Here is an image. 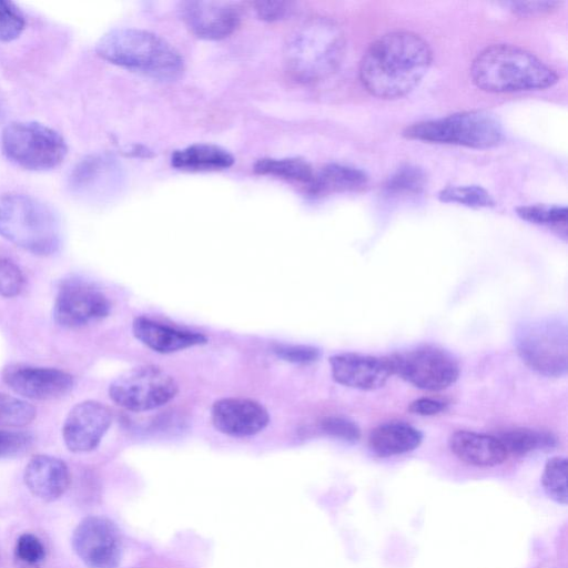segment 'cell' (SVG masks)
<instances>
[{
	"instance_id": "26",
	"label": "cell",
	"mask_w": 568,
	"mask_h": 568,
	"mask_svg": "<svg viewBox=\"0 0 568 568\" xmlns=\"http://www.w3.org/2000/svg\"><path fill=\"white\" fill-rule=\"evenodd\" d=\"M426 174L417 165L406 164L397 169L386 181L385 191L392 196L417 195L426 186Z\"/></svg>"
},
{
	"instance_id": "21",
	"label": "cell",
	"mask_w": 568,
	"mask_h": 568,
	"mask_svg": "<svg viewBox=\"0 0 568 568\" xmlns=\"http://www.w3.org/2000/svg\"><path fill=\"white\" fill-rule=\"evenodd\" d=\"M423 440L420 430L403 422H389L375 427L368 436L371 450L389 457L416 449Z\"/></svg>"
},
{
	"instance_id": "20",
	"label": "cell",
	"mask_w": 568,
	"mask_h": 568,
	"mask_svg": "<svg viewBox=\"0 0 568 568\" xmlns=\"http://www.w3.org/2000/svg\"><path fill=\"white\" fill-rule=\"evenodd\" d=\"M449 448L462 462L478 467L499 465L508 456L496 436L469 430H457L452 434Z\"/></svg>"
},
{
	"instance_id": "32",
	"label": "cell",
	"mask_w": 568,
	"mask_h": 568,
	"mask_svg": "<svg viewBox=\"0 0 568 568\" xmlns=\"http://www.w3.org/2000/svg\"><path fill=\"white\" fill-rule=\"evenodd\" d=\"M321 430L334 438L354 443L361 437V429L356 423L341 416H327L320 422Z\"/></svg>"
},
{
	"instance_id": "34",
	"label": "cell",
	"mask_w": 568,
	"mask_h": 568,
	"mask_svg": "<svg viewBox=\"0 0 568 568\" xmlns=\"http://www.w3.org/2000/svg\"><path fill=\"white\" fill-rule=\"evenodd\" d=\"M24 277L19 266L9 258L0 257V295L13 297L23 288Z\"/></svg>"
},
{
	"instance_id": "19",
	"label": "cell",
	"mask_w": 568,
	"mask_h": 568,
	"mask_svg": "<svg viewBox=\"0 0 568 568\" xmlns=\"http://www.w3.org/2000/svg\"><path fill=\"white\" fill-rule=\"evenodd\" d=\"M132 333L142 344L160 354H170L207 343V337L200 332L163 324L148 316L134 318Z\"/></svg>"
},
{
	"instance_id": "8",
	"label": "cell",
	"mask_w": 568,
	"mask_h": 568,
	"mask_svg": "<svg viewBox=\"0 0 568 568\" xmlns=\"http://www.w3.org/2000/svg\"><path fill=\"white\" fill-rule=\"evenodd\" d=\"M179 393L176 379L158 365L132 367L109 386L110 398L130 412H148L166 405Z\"/></svg>"
},
{
	"instance_id": "1",
	"label": "cell",
	"mask_w": 568,
	"mask_h": 568,
	"mask_svg": "<svg viewBox=\"0 0 568 568\" xmlns=\"http://www.w3.org/2000/svg\"><path fill=\"white\" fill-rule=\"evenodd\" d=\"M433 54L428 43L410 31H394L375 40L359 63V79L372 95L397 99L412 92L426 75Z\"/></svg>"
},
{
	"instance_id": "25",
	"label": "cell",
	"mask_w": 568,
	"mask_h": 568,
	"mask_svg": "<svg viewBox=\"0 0 568 568\" xmlns=\"http://www.w3.org/2000/svg\"><path fill=\"white\" fill-rule=\"evenodd\" d=\"M254 171L258 174L303 183L306 186L310 185L315 173L308 162L298 158H264L254 164Z\"/></svg>"
},
{
	"instance_id": "2",
	"label": "cell",
	"mask_w": 568,
	"mask_h": 568,
	"mask_svg": "<svg viewBox=\"0 0 568 568\" xmlns=\"http://www.w3.org/2000/svg\"><path fill=\"white\" fill-rule=\"evenodd\" d=\"M470 77L477 88L494 93L540 90L558 81L555 70L536 55L506 43L481 50L471 62Z\"/></svg>"
},
{
	"instance_id": "29",
	"label": "cell",
	"mask_w": 568,
	"mask_h": 568,
	"mask_svg": "<svg viewBox=\"0 0 568 568\" xmlns=\"http://www.w3.org/2000/svg\"><path fill=\"white\" fill-rule=\"evenodd\" d=\"M438 199L445 203H458L469 207H490L495 201L484 187L478 185H454L443 189Z\"/></svg>"
},
{
	"instance_id": "14",
	"label": "cell",
	"mask_w": 568,
	"mask_h": 568,
	"mask_svg": "<svg viewBox=\"0 0 568 568\" xmlns=\"http://www.w3.org/2000/svg\"><path fill=\"white\" fill-rule=\"evenodd\" d=\"M111 409L98 400H83L68 413L62 437L67 448L73 453L95 449L112 424Z\"/></svg>"
},
{
	"instance_id": "13",
	"label": "cell",
	"mask_w": 568,
	"mask_h": 568,
	"mask_svg": "<svg viewBox=\"0 0 568 568\" xmlns=\"http://www.w3.org/2000/svg\"><path fill=\"white\" fill-rule=\"evenodd\" d=\"M2 381L16 394L34 400L60 398L73 387V377L62 369L26 364L4 367Z\"/></svg>"
},
{
	"instance_id": "12",
	"label": "cell",
	"mask_w": 568,
	"mask_h": 568,
	"mask_svg": "<svg viewBox=\"0 0 568 568\" xmlns=\"http://www.w3.org/2000/svg\"><path fill=\"white\" fill-rule=\"evenodd\" d=\"M110 311L111 303L100 290L72 282L60 288L53 305V318L62 327L78 328L105 318Z\"/></svg>"
},
{
	"instance_id": "36",
	"label": "cell",
	"mask_w": 568,
	"mask_h": 568,
	"mask_svg": "<svg viewBox=\"0 0 568 568\" xmlns=\"http://www.w3.org/2000/svg\"><path fill=\"white\" fill-rule=\"evenodd\" d=\"M32 437L18 430L0 429V458L18 456L31 446Z\"/></svg>"
},
{
	"instance_id": "3",
	"label": "cell",
	"mask_w": 568,
	"mask_h": 568,
	"mask_svg": "<svg viewBox=\"0 0 568 568\" xmlns=\"http://www.w3.org/2000/svg\"><path fill=\"white\" fill-rule=\"evenodd\" d=\"M346 48L344 31L333 19L315 16L287 38L284 57L290 74L303 83L332 75L341 65Z\"/></svg>"
},
{
	"instance_id": "16",
	"label": "cell",
	"mask_w": 568,
	"mask_h": 568,
	"mask_svg": "<svg viewBox=\"0 0 568 568\" xmlns=\"http://www.w3.org/2000/svg\"><path fill=\"white\" fill-rule=\"evenodd\" d=\"M333 379L346 387L373 390L383 387L393 375L388 356L339 353L329 357Z\"/></svg>"
},
{
	"instance_id": "30",
	"label": "cell",
	"mask_w": 568,
	"mask_h": 568,
	"mask_svg": "<svg viewBox=\"0 0 568 568\" xmlns=\"http://www.w3.org/2000/svg\"><path fill=\"white\" fill-rule=\"evenodd\" d=\"M36 417V408L27 400L0 393V426L22 427Z\"/></svg>"
},
{
	"instance_id": "39",
	"label": "cell",
	"mask_w": 568,
	"mask_h": 568,
	"mask_svg": "<svg viewBox=\"0 0 568 568\" xmlns=\"http://www.w3.org/2000/svg\"><path fill=\"white\" fill-rule=\"evenodd\" d=\"M447 404L445 402L422 397L413 400L409 406L408 410L412 414L420 415V416H433L437 415L444 410H446Z\"/></svg>"
},
{
	"instance_id": "23",
	"label": "cell",
	"mask_w": 568,
	"mask_h": 568,
	"mask_svg": "<svg viewBox=\"0 0 568 568\" xmlns=\"http://www.w3.org/2000/svg\"><path fill=\"white\" fill-rule=\"evenodd\" d=\"M174 168L185 171H216L233 165V155L221 146L196 143L176 150L171 156Z\"/></svg>"
},
{
	"instance_id": "27",
	"label": "cell",
	"mask_w": 568,
	"mask_h": 568,
	"mask_svg": "<svg viewBox=\"0 0 568 568\" xmlns=\"http://www.w3.org/2000/svg\"><path fill=\"white\" fill-rule=\"evenodd\" d=\"M541 485L551 500L567 505V459L565 457L555 456L547 460L541 475Z\"/></svg>"
},
{
	"instance_id": "15",
	"label": "cell",
	"mask_w": 568,
	"mask_h": 568,
	"mask_svg": "<svg viewBox=\"0 0 568 568\" xmlns=\"http://www.w3.org/2000/svg\"><path fill=\"white\" fill-rule=\"evenodd\" d=\"M184 24L196 37L221 40L232 34L241 22L236 6L215 1H184L179 7Z\"/></svg>"
},
{
	"instance_id": "37",
	"label": "cell",
	"mask_w": 568,
	"mask_h": 568,
	"mask_svg": "<svg viewBox=\"0 0 568 568\" xmlns=\"http://www.w3.org/2000/svg\"><path fill=\"white\" fill-rule=\"evenodd\" d=\"M293 10V3L287 1H258L255 3L257 17L271 22L285 19L292 14Z\"/></svg>"
},
{
	"instance_id": "7",
	"label": "cell",
	"mask_w": 568,
	"mask_h": 568,
	"mask_svg": "<svg viewBox=\"0 0 568 568\" xmlns=\"http://www.w3.org/2000/svg\"><path fill=\"white\" fill-rule=\"evenodd\" d=\"M1 149L8 160L31 171H45L60 165L68 145L54 129L34 121H16L1 133Z\"/></svg>"
},
{
	"instance_id": "35",
	"label": "cell",
	"mask_w": 568,
	"mask_h": 568,
	"mask_svg": "<svg viewBox=\"0 0 568 568\" xmlns=\"http://www.w3.org/2000/svg\"><path fill=\"white\" fill-rule=\"evenodd\" d=\"M19 560L28 565H38L45 557V548L42 541L33 534L24 532L19 536L14 547Z\"/></svg>"
},
{
	"instance_id": "17",
	"label": "cell",
	"mask_w": 568,
	"mask_h": 568,
	"mask_svg": "<svg viewBox=\"0 0 568 568\" xmlns=\"http://www.w3.org/2000/svg\"><path fill=\"white\" fill-rule=\"evenodd\" d=\"M211 422L224 435L248 437L258 434L268 425L270 415L257 400L225 397L212 405Z\"/></svg>"
},
{
	"instance_id": "11",
	"label": "cell",
	"mask_w": 568,
	"mask_h": 568,
	"mask_svg": "<svg viewBox=\"0 0 568 568\" xmlns=\"http://www.w3.org/2000/svg\"><path fill=\"white\" fill-rule=\"evenodd\" d=\"M72 548L88 568H116L123 556L120 529L110 518L88 516L72 534Z\"/></svg>"
},
{
	"instance_id": "33",
	"label": "cell",
	"mask_w": 568,
	"mask_h": 568,
	"mask_svg": "<svg viewBox=\"0 0 568 568\" xmlns=\"http://www.w3.org/2000/svg\"><path fill=\"white\" fill-rule=\"evenodd\" d=\"M273 353L281 359L293 364H312L321 357V351L311 345L274 344Z\"/></svg>"
},
{
	"instance_id": "4",
	"label": "cell",
	"mask_w": 568,
	"mask_h": 568,
	"mask_svg": "<svg viewBox=\"0 0 568 568\" xmlns=\"http://www.w3.org/2000/svg\"><path fill=\"white\" fill-rule=\"evenodd\" d=\"M103 60L161 81L179 79L184 61L179 51L150 31L121 28L103 34L95 45Z\"/></svg>"
},
{
	"instance_id": "5",
	"label": "cell",
	"mask_w": 568,
	"mask_h": 568,
	"mask_svg": "<svg viewBox=\"0 0 568 568\" xmlns=\"http://www.w3.org/2000/svg\"><path fill=\"white\" fill-rule=\"evenodd\" d=\"M0 235L32 254L50 255L60 247L61 224L43 201L8 192L0 195Z\"/></svg>"
},
{
	"instance_id": "24",
	"label": "cell",
	"mask_w": 568,
	"mask_h": 568,
	"mask_svg": "<svg viewBox=\"0 0 568 568\" xmlns=\"http://www.w3.org/2000/svg\"><path fill=\"white\" fill-rule=\"evenodd\" d=\"M507 454L523 456L536 449L551 448L556 445L552 434L530 428H513L496 436Z\"/></svg>"
},
{
	"instance_id": "22",
	"label": "cell",
	"mask_w": 568,
	"mask_h": 568,
	"mask_svg": "<svg viewBox=\"0 0 568 568\" xmlns=\"http://www.w3.org/2000/svg\"><path fill=\"white\" fill-rule=\"evenodd\" d=\"M367 175L359 169L331 163L314 173L307 186L312 196H324L335 192H352L367 184Z\"/></svg>"
},
{
	"instance_id": "9",
	"label": "cell",
	"mask_w": 568,
	"mask_h": 568,
	"mask_svg": "<svg viewBox=\"0 0 568 568\" xmlns=\"http://www.w3.org/2000/svg\"><path fill=\"white\" fill-rule=\"evenodd\" d=\"M517 353L535 372L559 377L568 369V333L565 323L541 320L524 325L516 334Z\"/></svg>"
},
{
	"instance_id": "38",
	"label": "cell",
	"mask_w": 568,
	"mask_h": 568,
	"mask_svg": "<svg viewBox=\"0 0 568 568\" xmlns=\"http://www.w3.org/2000/svg\"><path fill=\"white\" fill-rule=\"evenodd\" d=\"M510 6V10L520 16H531L537 13L548 12L555 9L559 2L558 1H516L508 3Z\"/></svg>"
},
{
	"instance_id": "10",
	"label": "cell",
	"mask_w": 568,
	"mask_h": 568,
	"mask_svg": "<svg viewBox=\"0 0 568 568\" xmlns=\"http://www.w3.org/2000/svg\"><path fill=\"white\" fill-rule=\"evenodd\" d=\"M393 375L425 390H443L454 384L459 375L456 359L446 351L430 346L396 353L388 356Z\"/></svg>"
},
{
	"instance_id": "6",
	"label": "cell",
	"mask_w": 568,
	"mask_h": 568,
	"mask_svg": "<svg viewBox=\"0 0 568 568\" xmlns=\"http://www.w3.org/2000/svg\"><path fill=\"white\" fill-rule=\"evenodd\" d=\"M403 135L433 143L488 149L501 141L503 129L494 114L473 110L414 123L404 130Z\"/></svg>"
},
{
	"instance_id": "28",
	"label": "cell",
	"mask_w": 568,
	"mask_h": 568,
	"mask_svg": "<svg viewBox=\"0 0 568 568\" xmlns=\"http://www.w3.org/2000/svg\"><path fill=\"white\" fill-rule=\"evenodd\" d=\"M517 215L530 223L562 229L566 232L567 207L560 205L532 204L516 209Z\"/></svg>"
},
{
	"instance_id": "31",
	"label": "cell",
	"mask_w": 568,
	"mask_h": 568,
	"mask_svg": "<svg viewBox=\"0 0 568 568\" xmlns=\"http://www.w3.org/2000/svg\"><path fill=\"white\" fill-rule=\"evenodd\" d=\"M26 28L22 11L11 1L0 0V41L9 42L20 37Z\"/></svg>"
},
{
	"instance_id": "18",
	"label": "cell",
	"mask_w": 568,
	"mask_h": 568,
	"mask_svg": "<svg viewBox=\"0 0 568 568\" xmlns=\"http://www.w3.org/2000/svg\"><path fill=\"white\" fill-rule=\"evenodd\" d=\"M23 479L33 496L44 501H54L68 490L71 475L62 459L40 454L27 464Z\"/></svg>"
}]
</instances>
